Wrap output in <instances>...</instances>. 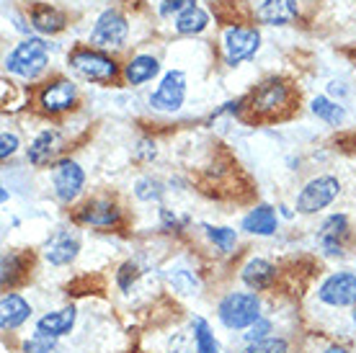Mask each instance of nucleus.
<instances>
[{
	"instance_id": "f03ea898",
	"label": "nucleus",
	"mask_w": 356,
	"mask_h": 353,
	"mask_svg": "<svg viewBox=\"0 0 356 353\" xmlns=\"http://www.w3.org/2000/svg\"><path fill=\"white\" fill-rule=\"evenodd\" d=\"M47 67H49V44L42 36H26L6 54V70L21 80H36Z\"/></svg>"
},
{
	"instance_id": "ddd939ff",
	"label": "nucleus",
	"mask_w": 356,
	"mask_h": 353,
	"mask_svg": "<svg viewBox=\"0 0 356 353\" xmlns=\"http://www.w3.org/2000/svg\"><path fill=\"white\" fill-rule=\"evenodd\" d=\"M318 299L328 307H356V274L336 271L318 286Z\"/></svg>"
},
{
	"instance_id": "cd10ccee",
	"label": "nucleus",
	"mask_w": 356,
	"mask_h": 353,
	"mask_svg": "<svg viewBox=\"0 0 356 353\" xmlns=\"http://www.w3.org/2000/svg\"><path fill=\"white\" fill-rule=\"evenodd\" d=\"M134 196L145 204L161 202L163 196H165V183H163L161 178H152V176L137 178L134 181Z\"/></svg>"
},
{
	"instance_id": "c9c22d12",
	"label": "nucleus",
	"mask_w": 356,
	"mask_h": 353,
	"mask_svg": "<svg viewBox=\"0 0 356 353\" xmlns=\"http://www.w3.org/2000/svg\"><path fill=\"white\" fill-rule=\"evenodd\" d=\"M18 147H21V140H18V134L16 132H6L0 134V158L3 160H8V158H13L18 152Z\"/></svg>"
},
{
	"instance_id": "20e7f679",
	"label": "nucleus",
	"mask_w": 356,
	"mask_h": 353,
	"mask_svg": "<svg viewBox=\"0 0 356 353\" xmlns=\"http://www.w3.org/2000/svg\"><path fill=\"white\" fill-rule=\"evenodd\" d=\"M261 49V31L250 24H230L222 31L220 39V52H222V62L227 67H238L243 62H248L256 57Z\"/></svg>"
},
{
	"instance_id": "5701e85b",
	"label": "nucleus",
	"mask_w": 356,
	"mask_h": 353,
	"mask_svg": "<svg viewBox=\"0 0 356 353\" xmlns=\"http://www.w3.org/2000/svg\"><path fill=\"white\" fill-rule=\"evenodd\" d=\"M165 281L176 294H184V297H191V294H199L202 289V281H199V274L186 268V265H170L165 271Z\"/></svg>"
},
{
	"instance_id": "0eeeda50",
	"label": "nucleus",
	"mask_w": 356,
	"mask_h": 353,
	"mask_svg": "<svg viewBox=\"0 0 356 353\" xmlns=\"http://www.w3.org/2000/svg\"><path fill=\"white\" fill-rule=\"evenodd\" d=\"M341 181L336 176H315L300 188V194L294 199L297 214H318L328 209L330 204L339 199Z\"/></svg>"
},
{
	"instance_id": "412c9836",
	"label": "nucleus",
	"mask_w": 356,
	"mask_h": 353,
	"mask_svg": "<svg viewBox=\"0 0 356 353\" xmlns=\"http://www.w3.org/2000/svg\"><path fill=\"white\" fill-rule=\"evenodd\" d=\"M29 18H31V28L42 36L60 34L67 26V13L60 10L57 6H49V3H36L31 13H29Z\"/></svg>"
},
{
	"instance_id": "ea45409f",
	"label": "nucleus",
	"mask_w": 356,
	"mask_h": 353,
	"mask_svg": "<svg viewBox=\"0 0 356 353\" xmlns=\"http://www.w3.org/2000/svg\"><path fill=\"white\" fill-rule=\"evenodd\" d=\"M279 214H282L284 220H292V217H294V212L289 209V206H286V204H282V206H279Z\"/></svg>"
},
{
	"instance_id": "9d476101",
	"label": "nucleus",
	"mask_w": 356,
	"mask_h": 353,
	"mask_svg": "<svg viewBox=\"0 0 356 353\" xmlns=\"http://www.w3.org/2000/svg\"><path fill=\"white\" fill-rule=\"evenodd\" d=\"M188 93V80L184 70H168L161 78L158 88L150 93V106L163 114H173L184 106Z\"/></svg>"
},
{
	"instance_id": "7ed1b4c3",
	"label": "nucleus",
	"mask_w": 356,
	"mask_h": 353,
	"mask_svg": "<svg viewBox=\"0 0 356 353\" xmlns=\"http://www.w3.org/2000/svg\"><path fill=\"white\" fill-rule=\"evenodd\" d=\"M261 318V297L256 292H230L217 304V320L227 330H248Z\"/></svg>"
},
{
	"instance_id": "2f4dec72",
	"label": "nucleus",
	"mask_w": 356,
	"mask_h": 353,
	"mask_svg": "<svg viewBox=\"0 0 356 353\" xmlns=\"http://www.w3.org/2000/svg\"><path fill=\"white\" fill-rule=\"evenodd\" d=\"M188 224V217H178L173 209H161V230L170 232V235H178V232H184Z\"/></svg>"
},
{
	"instance_id": "473e14b6",
	"label": "nucleus",
	"mask_w": 356,
	"mask_h": 353,
	"mask_svg": "<svg viewBox=\"0 0 356 353\" xmlns=\"http://www.w3.org/2000/svg\"><path fill=\"white\" fill-rule=\"evenodd\" d=\"M274 336V322L268 318H261L259 322H253L245 333V343H256V340H266Z\"/></svg>"
},
{
	"instance_id": "f3484780",
	"label": "nucleus",
	"mask_w": 356,
	"mask_h": 353,
	"mask_svg": "<svg viewBox=\"0 0 356 353\" xmlns=\"http://www.w3.org/2000/svg\"><path fill=\"white\" fill-rule=\"evenodd\" d=\"M253 16L266 26H289L300 18V6L297 0H264Z\"/></svg>"
},
{
	"instance_id": "9b49d317",
	"label": "nucleus",
	"mask_w": 356,
	"mask_h": 353,
	"mask_svg": "<svg viewBox=\"0 0 356 353\" xmlns=\"http://www.w3.org/2000/svg\"><path fill=\"white\" fill-rule=\"evenodd\" d=\"M318 247L325 258H343L346 256V245L351 240V224H348L346 214H330L321 222V227L315 232Z\"/></svg>"
},
{
	"instance_id": "a211bd4d",
	"label": "nucleus",
	"mask_w": 356,
	"mask_h": 353,
	"mask_svg": "<svg viewBox=\"0 0 356 353\" xmlns=\"http://www.w3.org/2000/svg\"><path fill=\"white\" fill-rule=\"evenodd\" d=\"M241 281L250 292H266L276 281V265L266 258H248L241 265Z\"/></svg>"
},
{
	"instance_id": "c756f323",
	"label": "nucleus",
	"mask_w": 356,
	"mask_h": 353,
	"mask_svg": "<svg viewBox=\"0 0 356 353\" xmlns=\"http://www.w3.org/2000/svg\"><path fill=\"white\" fill-rule=\"evenodd\" d=\"M243 353H289V343L284 338H266V340H256V343H245Z\"/></svg>"
},
{
	"instance_id": "39448f33",
	"label": "nucleus",
	"mask_w": 356,
	"mask_h": 353,
	"mask_svg": "<svg viewBox=\"0 0 356 353\" xmlns=\"http://www.w3.org/2000/svg\"><path fill=\"white\" fill-rule=\"evenodd\" d=\"M129 39V21L119 8H106L96 18V24L88 34V47L101 52H116L122 49Z\"/></svg>"
},
{
	"instance_id": "6ab92c4d",
	"label": "nucleus",
	"mask_w": 356,
	"mask_h": 353,
	"mask_svg": "<svg viewBox=\"0 0 356 353\" xmlns=\"http://www.w3.org/2000/svg\"><path fill=\"white\" fill-rule=\"evenodd\" d=\"M161 75V60L155 57V54H134L129 60L124 62V67H122V78H124L127 85H145V83H150L152 78H158Z\"/></svg>"
},
{
	"instance_id": "a19ab883",
	"label": "nucleus",
	"mask_w": 356,
	"mask_h": 353,
	"mask_svg": "<svg viewBox=\"0 0 356 353\" xmlns=\"http://www.w3.org/2000/svg\"><path fill=\"white\" fill-rule=\"evenodd\" d=\"M351 322H354V327H356V307H354V312H351Z\"/></svg>"
},
{
	"instance_id": "58836bf2",
	"label": "nucleus",
	"mask_w": 356,
	"mask_h": 353,
	"mask_svg": "<svg viewBox=\"0 0 356 353\" xmlns=\"http://www.w3.org/2000/svg\"><path fill=\"white\" fill-rule=\"evenodd\" d=\"M321 353H351V351H346L343 345H328V348H323Z\"/></svg>"
},
{
	"instance_id": "4be33fe9",
	"label": "nucleus",
	"mask_w": 356,
	"mask_h": 353,
	"mask_svg": "<svg viewBox=\"0 0 356 353\" xmlns=\"http://www.w3.org/2000/svg\"><path fill=\"white\" fill-rule=\"evenodd\" d=\"M31 304H29L21 294L16 292H6L3 294V299H0V327H3V333H10V330H16L31 318Z\"/></svg>"
},
{
	"instance_id": "aec40b11",
	"label": "nucleus",
	"mask_w": 356,
	"mask_h": 353,
	"mask_svg": "<svg viewBox=\"0 0 356 353\" xmlns=\"http://www.w3.org/2000/svg\"><path fill=\"white\" fill-rule=\"evenodd\" d=\"M241 230L256 238H271L279 230V214L268 204H256L241 222Z\"/></svg>"
},
{
	"instance_id": "f257e3e1",
	"label": "nucleus",
	"mask_w": 356,
	"mask_h": 353,
	"mask_svg": "<svg viewBox=\"0 0 356 353\" xmlns=\"http://www.w3.org/2000/svg\"><path fill=\"white\" fill-rule=\"evenodd\" d=\"M67 67L81 80L93 85H108L119 78V62L108 52H101L93 47H75L67 54Z\"/></svg>"
},
{
	"instance_id": "c85d7f7f",
	"label": "nucleus",
	"mask_w": 356,
	"mask_h": 353,
	"mask_svg": "<svg viewBox=\"0 0 356 353\" xmlns=\"http://www.w3.org/2000/svg\"><path fill=\"white\" fill-rule=\"evenodd\" d=\"M0 268H3V274H0L3 289H10V286L21 279V274H24V256H18V253H13V250L3 253V263H0Z\"/></svg>"
},
{
	"instance_id": "1a4fd4ad",
	"label": "nucleus",
	"mask_w": 356,
	"mask_h": 353,
	"mask_svg": "<svg viewBox=\"0 0 356 353\" xmlns=\"http://www.w3.org/2000/svg\"><path fill=\"white\" fill-rule=\"evenodd\" d=\"M86 188V170L72 158H60L52 165V194L65 206H70Z\"/></svg>"
},
{
	"instance_id": "6e6552de",
	"label": "nucleus",
	"mask_w": 356,
	"mask_h": 353,
	"mask_svg": "<svg viewBox=\"0 0 356 353\" xmlns=\"http://www.w3.org/2000/svg\"><path fill=\"white\" fill-rule=\"evenodd\" d=\"M292 101V88L284 78H266L250 90L248 96V108L256 116H276L282 108L289 106Z\"/></svg>"
},
{
	"instance_id": "e433bc0d",
	"label": "nucleus",
	"mask_w": 356,
	"mask_h": 353,
	"mask_svg": "<svg viewBox=\"0 0 356 353\" xmlns=\"http://www.w3.org/2000/svg\"><path fill=\"white\" fill-rule=\"evenodd\" d=\"M134 158L143 160V163H150V160L158 158V145H155V140H140L137 142V147H134Z\"/></svg>"
},
{
	"instance_id": "423d86ee",
	"label": "nucleus",
	"mask_w": 356,
	"mask_h": 353,
	"mask_svg": "<svg viewBox=\"0 0 356 353\" xmlns=\"http://www.w3.org/2000/svg\"><path fill=\"white\" fill-rule=\"evenodd\" d=\"M78 98H81L78 85H75L70 78L57 75V78H49L47 83L39 85V90H36V96H34V104L42 114L60 116L78 106Z\"/></svg>"
},
{
	"instance_id": "2eb2a0df",
	"label": "nucleus",
	"mask_w": 356,
	"mask_h": 353,
	"mask_svg": "<svg viewBox=\"0 0 356 353\" xmlns=\"http://www.w3.org/2000/svg\"><path fill=\"white\" fill-rule=\"evenodd\" d=\"M81 253V240L72 230H57L47 238L44 247H42V256L49 265L54 268H63V265H70Z\"/></svg>"
},
{
	"instance_id": "dca6fc26",
	"label": "nucleus",
	"mask_w": 356,
	"mask_h": 353,
	"mask_svg": "<svg viewBox=\"0 0 356 353\" xmlns=\"http://www.w3.org/2000/svg\"><path fill=\"white\" fill-rule=\"evenodd\" d=\"M75 320H78V312L75 307H63V309H54V312H44L42 318L36 320L34 325V336H44V338H60L70 336L72 327H75Z\"/></svg>"
},
{
	"instance_id": "f8f14e48",
	"label": "nucleus",
	"mask_w": 356,
	"mask_h": 353,
	"mask_svg": "<svg viewBox=\"0 0 356 353\" xmlns=\"http://www.w3.org/2000/svg\"><path fill=\"white\" fill-rule=\"evenodd\" d=\"M75 222L83 227H90V230H111L122 222V209L114 199L96 196V199L81 204V209L75 212Z\"/></svg>"
},
{
	"instance_id": "4c0bfd02",
	"label": "nucleus",
	"mask_w": 356,
	"mask_h": 353,
	"mask_svg": "<svg viewBox=\"0 0 356 353\" xmlns=\"http://www.w3.org/2000/svg\"><path fill=\"white\" fill-rule=\"evenodd\" d=\"M330 93H339V96H346V93H348L346 83H339V80H333V83H330Z\"/></svg>"
},
{
	"instance_id": "bb28decb",
	"label": "nucleus",
	"mask_w": 356,
	"mask_h": 353,
	"mask_svg": "<svg viewBox=\"0 0 356 353\" xmlns=\"http://www.w3.org/2000/svg\"><path fill=\"white\" fill-rule=\"evenodd\" d=\"M204 235L209 240V245L217 247L222 256L232 253L235 245H238V232L232 227H214V224H204Z\"/></svg>"
},
{
	"instance_id": "393cba45",
	"label": "nucleus",
	"mask_w": 356,
	"mask_h": 353,
	"mask_svg": "<svg viewBox=\"0 0 356 353\" xmlns=\"http://www.w3.org/2000/svg\"><path fill=\"white\" fill-rule=\"evenodd\" d=\"M312 116H318L321 122H325L328 126H341L346 122V108L341 106L339 101H333L330 96H315L310 101Z\"/></svg>"
},
{
	"instance_id": "f704fd0d",
	"label": "nucleus",
	"mask_w": 356,
	"mask_h": 353,
	"mask_svg": "<svg viewBox=\"0 0 356 353\" xmlns=\"http://www.w3.org/2000/svg\"><path fill=\"white\" fill-rule=\"evenodd\" d=\"M137 276H140V265L134 263V261H127V263H122V268L116 271V284L127 292V289H132V284L137 281Z\"/></svg>"
},
{
	"instance_id": "4468645a",
	"label": "nucleus",
	"mask_w": 356,
	"mask_h": 353,
	"mask_svg": "<svg viewBox=\"0 0 356 353\" xmlns=\"http://www.w3.org/2000/svg\"><path fill=\"white\" fill-rule=\"evenodd\" d=\"M60 152H63V132L54 126H47L29 142L26 160L31 168H47L60 160Z\"/></svg>"
},
{
	"instance_id": "72a5a7b5",
	"label": "nucleus",
	"mask_w": 356,
	"mask_h": 353,
	"mask_svg": "<svg viewBox=\"0 0 356 353\" xmlns=\"http://www.w3.org/2000/svg\"><path fill=\"white\" fill-rule=\"evenodd\" d=\"M191 6H196V0H161L158 3V13L163 18H176L186 8H191Z\"/></svg>"
},
{
	"instance_id": "b1692460",
	"label": "nucleus",
	"mask_w": 356,
	"mask_h": 353,
	"mask_svg": "<svg viewBox=\"0 0 356 353\" xmlns=\"http://www.w3.org/2000/svg\"><path fill=\"white\" fill-rule=\"evenodd\" d=\"M209 26V13H207L199 3L186 8L181 16L173 18V28H176L181 36H194V34H202L204 28Z\"/></svg>"
},
{
	"instance_id": "a878e982",
	"label": "nucleus",
	"mask_w": 356,
	"mask_h": 353,
	"mask_svg": "<svg viewBox=\"0 0 356 353\" xmlns=\"http://www.w3.org/2000/svg\"><path fill=\"white\" fill-rule=\"evenodd\" d=\"M191 338H194L196 353H220V343H217L212 327H209V322L204 318L191 320Z\"/></svg>"
},
{
	"instance_id": "7c9ffc66",
	"label": "nucleus",
	"mask_w": 356,
	"mask_h": 353,
	"mask_svg": "<svg viewBox=\"0 0 356 353\" xmlns=\"http://www.w3.org/2000/svg\"><path fill=\"white\" fill-rule=\"evenodd\" d=\"M24 353H60V345L54 338L31 336L29 340H24Z\"/></svg>"
}]
</instances>
